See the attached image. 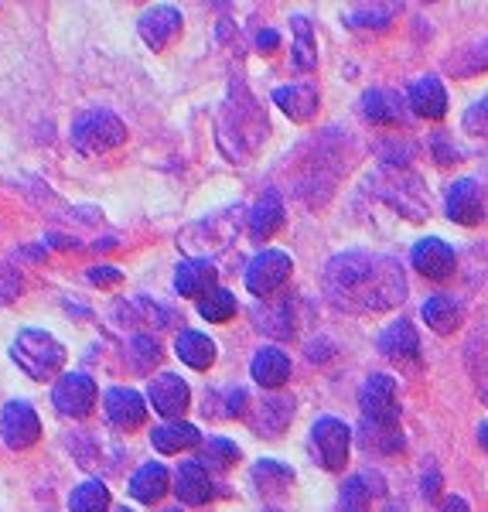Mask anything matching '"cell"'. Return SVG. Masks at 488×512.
Instances as JSON below:
<instances>
[{
	"label": "cell",
	"mask_w": 488,
	"mask_h": 512,
	"mask_svg": "<svg viewBox=\"0 0 488 512\" xmlns=\"http://www.w3.org/2000/svg\"><path fill=\"white\" fill-rule=\"evenodd\" d=\"M325 294L335 308L342 311H390L407 294V277H403L400 260L393 256H372L366 250H349L328 260L321 274Z\"/></svg>",
	"instance_id": "1"
},
{
	"label": "cell",
	"mask_w": 488,
	"mask_h": 512,
	"mask_svg": "<svg viewBox=\"0 0 488 512\" xmlns=\"http://www.w3.org/2000/svg\"><path fill=\"white\" fill-rule=\"evenodd\" d=\"M11 359L28 373L31 379H55L65 366V345L55 335L38 332V328H24L11 345Z\"/></svg>",
	"instance_id": "2"
},
{
	"label": "cell",
	"mask_w": 488,
	"mask_h": 512,
	"mask_svg": "<svg viewBox=\"0 0 488 512\" xmlns=\"http://www.w3.org/2000/svg\"><path fill=\"white\" fill-rule=\"evenodd\" d=\"M127 140V127L117 113L110 110H82L76 120H72V147L79 154H103V151H113Z\"/></svg>",
	"instance_id": "3"
},
{
	"label": "cell",
	"mask_w": 488,
	"mask_h": 512,
	"mask_svg": "<svg viewBox=\"0 0 488 512\" xmlns=\"http://www.w3.org/2000/svg\"><path fill=\"white\" fill-rule=\"evenodd\" d=\"M359 407L366 424L379 427H400V400H396V379L393 376H369L359 390Z\"/></svg>",
	"instance_id": "4"
},
{
	"label": "cell",
	"mask_w": 488,
	"mask_h": 512,
	"mask_svg": "<svg viewBox=\"0 0 488 512\" xmlns=\"http://www.w3.org/2000/svg\"><path fill=\"white\" fill-rule=\"evenodd\" d=\"M239 216L243 209L236 212H222V216H209L205 222H195L181 233V246L192 253H215V250H226L229 239L239 233Z\"/></svg>",
	"instance_id": "5"
},
{
	"label": "cell",
	"mask_w": 488,
	"mask_h": 512,
	"mask_svg": "<svg viewBox=\"0 0 488 512\" xmlns=\"http://www.w3.org/2000/svg\"><path fill=\"white\" fill-rule=\"evenodd\" d=\"M96 383L86 373H62L52 386V403L62 417L82 420L96 407Z\"/></svg>",
	"instance_id": "6"
},
{
	"label": "cell",
	"mask_w": 488,
	"mask_h": 512,
	"mask_svg": "<svg viewBox=\"0 0 488 512\" xmlns=\"http://www.w3.org/2000/svg\"><path fill=\"white\" fill-rule=\"evenodd\" d=\"M291 270H294V263H291V256H287V253H280V250L256 253L250 260V267H246V291L256 294V297L277 294L280 287L287 284Z\"/></svg>",
	"instance_id": "7"
},
{
	"label": "cell",
	"mask_w": 488,
	"mask_h": 512,
	"mask_svg": "<svg viewBox=\"0 0 488 512\" xmlns=\"http://www.w3.org/2000/svg\"><path fill=\"white\" fill-rule=\"evenodd\" d=\"M311 444L318 451V461L328 468V472H338L349 461V448H352V431L345 427V420L338 417H321L318 424L311 427Z\"/></svg>",
	"instance_id": "8"
},
{
	"label": "cell",
	"mask_w": 488,
	"mask_h": 512,
	"mask_svg": "<svg viewBox=\"0 0 488 512\" xmlns=\"http://www.w3.org/2000/svg\"><path fill=\"white\" fill-rule=\"evenodd\" d=\"M0 437H4L7 448L14 451H28L31 444H38L41 437V420L35 414V407L24 400H11L0 414Z\"/></svg>",
	"instance_id": "9"
},
{
	"label": "cell",
	"mask_w": 488,
	"mask_h": 512,
	"mask_svg": "<svg viewBox=\"0 0 488 512\" xmlns=\"http://www.w3.org/2000/svg\"><path fill=\"white\" fill-rule=\"evenodd\" d=\"M137 31H140V38H144L147 48L164 52V48L175 45V38L181 35V11H178V7H171V4L147 7V11L140 14V21H137Z\"/></svg>",
	"instance_id": "10"
},
{
	"label": "cell",
	"mask_w": 488,
	"mask_h": 512,
	"mask_svg": "<svg viewBox=\"0 0 488 512\" xmlns=\"http://www.w3.org/2000/svg\"><path fill=\"white\" fill-rule=\"evenodd\" d=\"M147 400H151L154 414H161L164 420H181V414L188 410V403H192V390H188V383L175 373H161L151 379V386H147Z\"/></svg>",
	"instance_id": "11"
},
{
	"label": "cell",
	"mask_w": 488,
	"mask_h": 512,
	"mask_svg": "<svg viewBox=\"0 0 488 512\" xmlns=\"http://www.w3.org/2000/svg\"><path fill=\"white\" fill-rule=\"evenodd\" d=\"M103 410L113 427H120V431H137V427L147 420V410L151 407H147L144 396L137 390H130V386H113L103 400Z\"/></svg>",
	"instance_id": "12"
},
{
	"label": "cell",
	"mask_w": 488,
	"mask_h": 512,
	"mask_svg": "<svg viewBox=\"0 0 488 512\" xmlns=\"http://www.w3.org/2000/svg\"><path fill=\"white\" fill-rule=\"evenodd\" d=\"M410 263H413V270H420L427 280H448L454 274V267H458V256H454V250L444 239L430 236V239H420L410 250Z\"/></svg>",
	"instance_id": "13"
},
{
	"label": "cell",
	"mask_w": 488,
	"mask_h": 512,
	"mask_svg": "<svg viewBox=\"0 0 488 512\" xmlns=\"http://www.w3.org/2000/svg\"><path fill=\"white\" fill-rule=\"evenodd\" d=\"M359 110H362V117L369 123H376V127H400V123H407L403 99L390 93V89H369V93H362Z\"/></svg>",
	"instance_id": "14"
},
{
	"label": "cell",
	"mask_w": 488,
	"mask_h": 512,
	"mask_svg": "<svg viewBox=\"0 0 488 512\" xmlns=\"http://www.w3.org/2000/svg\"><path fill=\"white\" fill-rule=\"evenodd\" d=\"M250 373L263 390H280V386L291 379V355L284 349H277V345H263V349L253 355Z\"/></svg>",
	"instance_id": "15"
},
{
	"label": "cell",
	"mask_w": 488,
	"mask_h": 512,
	"mask_svg": "<svg viewBox=\"0 0 488 512\" xmlns=\"http://www.w3.org/2000/svg\"><path fill=\"white\" fill-rule=\"evenodd\" d=\"M215 277H219V270H215L209 260H202V256H192V260H181L178 263L175 291L181 297H198V301H202L205 294L215 291Z\"/></svg>",
	"instance_id": "16"
},
{
	"label": "cell",
	"mask_w": 488,
	"mask_h": 512,
	"mask_svg": "<svg viewBox=\"0 0 488 512\" xmlns=\"http://www.w3.org/2000/svg\"><path fill=\"white\" fill-rule=\"evenodd\" d=\"M485 216L482 209V192L471 178L454 181L448 188V219L458 222V226H478Z\"/></svg>",
	"instance_id": "17"
},
{
	"label": "cell",
	"mask_w": 488,
	"mask_h": 512,
	"mask_svg": "<svg viewBox=\"0 0 488 512\" xmlns=\"http://www.w3.org/2000/svg\"><path fill=\"white\" fill-rule=\"evenodd\" d=\"M175 492L185 506H205L212 499V478L202 461H181L175 475Z\"/></svg>",
	"instance_id": "18"
},
{
	"label": "cell",
	"mask_w": 488,
	"mask_h": 512,
	"mask_svg": "<svg viewBox=\"0 0 488 512\" xmlns=\"http://www.w3.org/2000/svg\"><path fill=\"white\" fill-rule=\"evenodd\" d=\"M284 216H287V212H284V202H280V195L267 192L250 209V216H246L250 239H256V243H267V239L274 236L280 226H284Z\"/></svg>",
	"instance_id": "19"
},
{
	"label": "cell",
	"mask_w": 488,
	"mask_h": 512,
	"mask_svg": "<svg viewBox=\"0 0 488 512\" xmlns=\"http://www.w3.org/2000/svg\"><path fill=\"white\" fill-rule=\"evenodd\" d=\"M294 417V400L291 396H267L256 403V414H250V427L263 437H277L291 424Z\"/></svg>",
	"instance_id": "20"
},
{
	"label": "cell",
	"mask_w": 488,
	"mask_h": 512,
	"mask_svg": "<svg viewBox=\"0 0 488 512\" xmlns=\"http://www.w3.org/2000/svg\"><path fill=\"white\" fill-rule=\"evenodd\" d=\"M407 103L417 117H427V120H441L444 113H448V93H444V86L437 76H424V79L413 82Z\"/></svg>",
	"instance_id": "21"
},
{
	"label": "cell",
	"mask_w": 488,
	"mask_h": 512,
	"mask_svg": "<svg viewBox=\"0 0 488 512\" xmlns=\"http://www.w3.org/2000/svg\"><path fill=\"white\" fill-rule=\"evenodd\" d=\"M379 352L393 362H417L420 355V338H417V328L410 325L407 318L393 321L383 335H379Z\"/></svg>",
	"instance_id": "22"
},
{
	"label": "cell",
	"mask_w": 488,
	"mask_h": 512,
	"mask_svg": "<svg viewBox=\"0 0 488 512\" xmlns=\"http://www.w3.org/2000/svg\"><path fill=\"white\" fill-rule=\"evenodd\" d=\"M424 321L437 335H454L461 328V321H465V308H461L458 297L434 294L424 301Z\"/></svg>",
	"instance_id": "23"
},
{
	"label": "cell",
	"mask_w": 488,
	"mask_h": 512,
	"mask_svg": "<svg viewBox=\"0 0 488 512\" xmlns=\"http://www.w3.org/2000/svg\"><path fill=\"white\" fill-rule=\"evenodd\" d=\"M274 103L280 110L287 113L291 120L304 123L314 117V110H318V89L308 86V82H294V86H280L274 89Z\"/></svg>",
	"instance_id": "24"
},
{
	"label": "cell",
	"mask_w": 488,
	"mask_h": 512,
	"mask_svg": "<svg viewBox=\"0 0 488 512\" xmlns=\"http://www.w3.org/2000/svg\"><path fill=\"white\" fill-rule=\"evenodd\" d=\"M151 444L161 454H178V451L198 448V444H202V431H198L195 424H185V420H171V424L154 427Z\"/></svg>",
	"instance_id": "25"
},
{
	"label": "cell",
	"mask_w": 488,
	"mask_h": 512,
	"mask_svg": "<svg viewBox=\"0 0 488 512\" xmlns=\"http://www.w3.org/2000/svg\"><path fill=\"white\" fill-rule=\"evenodd\" d=\"M383 492V482L379 475H352L349 482L338 492V509L342 512H369L372 495Z\"/></svg>",
	"instance_id": "26"
},
{
	"label": "cell",
	"mask_w": 488,
	"mask_h": 512,
	"mask_svg": "<svg viewBox=\"0 0 488 512\" xmlns=\"http://www.w3.org/2000/svg\"><path fill=\"white\" fill-rule=\"evenodd\" d=\"M175 355L192 369H209L215 362V342L209 335L188 332L185 328V332H178V338H175Z\"/></svg>",
	"instance_id": "27"
},
{
	"label": "cell",
	"mask_w": 488,
	"mask_h": 512,
	"mask_svg": "<svg viewBox=\"0 0 488 512\" xmlns=\"http://www.w3.org/2000/svg\"><path fill=\"white\" fill-rule=\"evenodd\" d=\"M253 321H256V328H260V332H267L274 338H291L294 335V311H291V301H287V297L256 308Z\"/></svg>",
	"instance_id": "28"
},
{
	"label": "cell",
	"mask_w": 488,
	"mask_h": 512,
	"mask_svg": "<svg viewBox=\"0 0 488 512\" xmlns=\"http://www.w3.org/2000/svg\"><path fill=\"white\" fill-rule=\"evenodd\" d=\"M168 485H171L168 468L157 465V461H147V465L130 478V495H134L137 502H157L168 492Z\"/></svg>",
	"instance_id": "29"
},
{
	"label": "cell",
	"mask_w": 488,
	"mask_h": 512,
	"mask_svg": "<svg viewBox=\"0 0 488 512\" xmlns=\"http://www.w3.org/2000/svg\"><path fill=\"white\" fill-rule=\"evenodd\" d=\"M69 509L72 512H106L110 509V489H106V482L89 478V482L76 485L69 495Z\"/></svg>",
	"instance_id": "30"
},
{
	"label": "cell",
	"mask_w": 488,
	"mask_h": 512,
	"mask_svg": "<svg viewBox=\"0 0 488 512\" xmlns=\"http://www.w3.org/2000/svg\"><path fill=\"white\" fill-rule=\"evenodd\" d=\"M359 441H362V448H366V451H379V454H396V451H403V434H400V427H379V424H366V420H362Z\"/></svg>",
	"instance_id": "31"
},
{
	"label": "cell",
	"mask_w": 488,
	"mask_h": 512,
	"mask_svg": "<svg viewBox=\"0 0 488 512\" xmlns=\"http://www.w3.org/2000/svg\"><path fill=\"white\" fill-rule=\"evenodd\" d=\"M253 482L260 492H280L294 482V472L274 458H263V461H256V468H253Z\"/></svg>",
	"instance_id": "32"
},
{
	"label": "cell",
	"mask_w": 488,
	"mask_h": 512,
	"mask_svg": "<svg viewBox=\"0 0 488 512\" xmlns=\"http://www.w3.org/2000/svg\"><path fill=\"white\" fill-rule=\"evenodd\" d=\"M198 315L205 321H212V325H222V321H229L236 315V294H229L226 287H215L212 294H205L202 301H198Z\"/></svg>",
	"instance_id": "33"
},
{
	"label": "cell",
	"mask_w": 488,
	"mask_h": 512,
	"mask_svg": "<svg viewBox=\"0 0 488 512\" xmlns=\"http://www.w3.org/2000/svg\"><path fill=\"white\" fill-rule=\"evenodd\" d=\"M195 461H202L209 472H226V468H233L239 461V448L233 441H226V437H212Z\"/></svg>",
	"instance_id": "34"
},
{
	"label": "cell",
	"mask_w": 488,
	"mask_h": 512,
	"mask_svg": "<svg viewBox=\"0 0 488 512\" xmlns=\"http://www.w3.org/2000/svg\"><path fill=\"white\" fill-rule=\"evenodd\" d=\"M294 28V65L301 72H311L314 62H318V55H314V35H311V24L308 18H294L291 21Z\"/></svg>",
	"instance_id": "35"
},
{
	"label": "cell",
	"mask_w": 488,
	"mask_h": 512,
	"mask_svg": "<svg viewBox=\"0 0 488 512\" xmlns=\"http://www.w3.org/2000/svg\"><path fill=\"white\" fill-rule=\"evenodd\" d=\"M396 14H400V4H359L352 11V28H386Z\"/></svg>",
	"instance_id": "36"
},
{
	"label": "cell",
	"mask_w": 488,
	"mask_h": 512,
	"mask_svg": "<svg viewBox=\"0 0 488 512\" xmlns=\"http://www.w3.org/2000/svg\"><path fill=\"white\" fill-rule=\"evenodd\" d=\"M130 349H134V366L137 369H151L154 362L161 359V345H157L151 335H137Z\"/></svg>",
	"instance_id": "37"
},
{
	"label": "cell",
	"mask_w": 488,
	"mask_h": 512,
	"mask_svg": "<svg viewBox=\"0 0 488 512\" xmlns=\"http://www.w3.org/2000/svg\"><path fill=\"white\" fill-rule=\"evenodd\" d=\"M465 130L468 134H478V137H488V96H482L478 99L475 106H471V110L465 113Z\"/></svg>",
	"instance_id": "38"
},
{
	"label": "cell",
	"mask_w": 488,
	"mask_h": 512,
	"mask_svg": "<svg viewBox=\"0 0 488 512\" xmlns=\"http://www.w3.org/2000/svg\"><path fill=\"white\" fill-rule=\"evenodd\" d=\"M24 291V280L14 267H7V263H0V304L14 301V297H21Z\"/></svg>",
	"instance_id": "39"
},
{
	"label": "cell",
	"mask_w": 488,
	"mask_h": 512,
	"mask_svg": "<svg viewBox=\"0 0 488 512\" xmlns=\"http://www.w3.org/2000/svg\"><path fill=\"white\" fill-rule=\"evenodd\" d=\"M89 280H93L96 287H110V284H120L123 274L117 267H93L89 270Z\"/></svg>",
	"instance_id": "40"
},
{
	"label": "cell",
	"mask_w": 488,
	"mask_h": 512,
	"mask_svg": "<svg viewBox=\"0 0 488 512\" xmlns=\"http://www.w3.org/2000/svg\"><path fill=\"white\" fill-rule=\"evenodd\" d=\"M434 151H437V161L441 164H451L454 158H458V147H448V137L444 134L434 137Z\"/></svg>",
	"instance_id": "41"
},
{
	"label": "cell",
	"mask_w": 488,
	"mask_h": 512,
	"mask_svg": "<svg viewBox=\"0 0 488 512\" xmlns=\"http://www.w3.org/2000/svg\"><path fill=\"white\" fill-rule=\"evenodd\" d=\"M229 417H246V390H233L229 393Z\"/></svg>",
	"instance_id": "42"
},
{
	"label": "cell",
	"mask_w": 488,
	"mask_h": 512,
	"mask_svg": "<svg viewBox=\"0 0 488 512\" xmlns=\"http://www.w3.org/2000/svg\"><path fill=\"white\" fill-rule=\"evenodd\" d=\"M256 48H260V52H274V48H280V35L277 31H260V35H256Z\"/></svg>",
	"instance_id": "43"
},
{
	"label": "cell",
	"mask_w": 488,
	"mask_h": 512,
	"mask_svg": "<svg viewBox=\"0 0 488 512\" xmlns=\"http://www.w3.org/2000/svg\"><path fill=\"white\" fill-rule=\"evenodd\" d=\"M420 485H424V495H427V499H434V495L441 492V475L430 472V475H424V482H420Z\"/></svg>",
	"instance_id": "44"
},
{
	"label": "cell",
	"mask_w": 488,
	"mask_h": 512,
	"mask_svg": "<svg viewBox=\"0 0 488 512\" xmlns=\"http://www.w3.org/2000/svg\"><path fill=\"white\" fill-rule=\"evenodd\" d=\"M441 512H471V509H468V502L461 499V495H451V499H444Z\"/></svg>",
	"instance_id": "45"
},
{
	"label": "cell",
	"mask_w": 488,
	"mask_h": 512,
	"mask_svg": "<svg viewBox=\"0 0 488 512\" xmlns=\"http://www.w3.org/2000/svg\"><path fill=\"white\" fill-rule=\"evenodd\" d=\"M478 444L488 451V420H485V424H478Z\"/></svg>",
	"instance_id": "46"
},
{
	"label": "cell",
	"mask_w": 488,
	"mask_h": 512,
	"mask_svg": "<svg viewBox=\"0 0 488 512\" xmlns=\"http://www.w3.org/2000/svg\"><path fill=\"white\" fill-rule=\"evenodd\" d=\"M478 393H482V400L488 403V376H482V379H478Z\"/></svg>",
	"instance_id": "47"
},
{
	"label": "cell",
	"mask_w": 488,
	"mask_h": 512,
	"mask_svg": "<svg viewBox=\"0 0 488 512\" xmlns=\"http://www.w3.org/2000/svg\"><path fill=\"white\" fill-rule=\"evenodd\" d=\"M386 512H403L400 506H390V509H386Z\"/></svg>",
	"instance_id": "48"
},
{
	"label": "cell",
	"mask_w": 488,
	"mask_h": 512,
	"mask_svg": "<svg viewBox=\"0 0 488 512\" xmlns=\"http://www.w3.org/2000/svg\"><path fill=\"white\" fill-rule=\"evenodd\" d=\"M117 512H134V509H127V506H123V509H117Z\"/></svg>",
	"instance_id": "49"
},
{
	"label": "cell",
	"mask_w": 488,
	"mask_h": 512,
	"mask_svg": "<svg viewBox=\"0 0 488 512\" xmlns=\"http://www.w3.org/2000/svg\"><path fill=\"white\" fill-rule=\"evenodd\" d=\"M161 512H181V509H161Z\"/></svg>",
	"instance_id": "50"
}]
</instances>
